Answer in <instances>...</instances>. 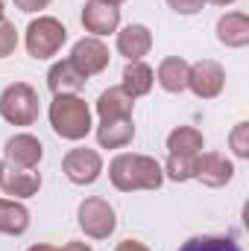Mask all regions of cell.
<instances>
[{
  "label": "cell",
  "mask_w": 249,
  "mask_h": 251,
  "mask_svg": "<svg viewBox=\"0 0 249 251\" xmlns=\"http://www.w3.org/2000/svg\"><path fill=\"white\" fill-rule=\"evenodd\" d=\"M67 62L73 64L85 79L88 76H97V73H103L109 67V47L100 38H82V41L73 44Z\"/></svg>",
  "instance_id": "cell-8"
},
{
  "label": "cell",
  "mask_w": 249,
  "mask_h": 251,
  "mask_svg": "<svg viewBox=\"0 0 249 251\" xmlns=\"http://www.w3.org/2000/svg\"><path fill=\"white\" fill-rule=\"evenodd\" d=\"M121 24V9L106 0H88L82 6V26L94 35H109Z\"/></svg>",
  "instance_id": "cell-10"
},
{
  "label": "cell",
  "mask_w": 249,
  "mask_h": 251,
  "mask_svg": "<svg viewBox=\"0 0 249 251\" xmlns=\"http://www.w3.org/2000/svg\"><path fill=\"white\" fill-rule=\"evenodd\" d=\"M30 251H59V249H56V246H44V243H41V246H32Z\"/></svg>",
  "instance_id": "cell-30"
},
{
  "label": "cell",
  "mask_w": 249,
  "mask_h": 251,
  "mask_svg": "<svg viewBox=\"0 0 249 251\" xmlns=\"http://www.w3.org/2000/svg\"><path fill=\"white\" fill-rule=\"evenodd\" d=\"M0 117L12 126H32L38 120V94L27 82H15L0 94Z\"/></svg>",
  "instance_id": "cell-3"
},
{
  "label": "cell",
  "mask_w": 249,
  "mask_h": 251,
  "mask_svg": "<svg viewBox=\"0 0 249 251\" xmlns=\"http://www.w3.org/2000/svg\"><path fill=\"white\" fill-rule=\"evenodd\" d=\"M47 85H50V91H53L56 97H62V94H76V91H82L85 76L64 59V62H56L53 67H50V73H47Z\"/></svg>",
  "instance_id": "cell-16"
},
{
  "label": "cell",
  "mask_w": 249,
  "mask_h": 251,
  "mask_svg": "<svg viewBox=\"0 0 249 251\" xmlns=\"http://www.w3.org/2000/svg\"><path fill=\"white\" fill-rule=\"evenodd\" d=\"M0 173H3V161H0Z\"/></svg>",
  "instance_id": "cell-34"
},
{
  "label": "cell",
  "mask_w": 249,
  "mask_h": 251,
  "mask_svg": "<svg viewBox=\"0 0 249 251\" xmlns=\"http://www.w3.org/2000/svg\"><path fill=\"white\" fill-rule=\"evenodd\" d=\"M153 82H156V73H153V67H150V64L129 62L124 67V85H121V88H124L132 100H138V97L150 94V91H153Z\"/></svg>",
  "instance_id": "cell-20"
},
{
  "label": "cell",
  "mask_w": 249,
  "mask_h": 251,
  "mask_svg": "<svg viewBox=\"0 0 249 251\" xmlns=\"http://www.w3.org/2000/svg\"><path fill=\"white\" fill-rule=\"evenodd\" d=\"M217 41L226 47H247L249 44V18L244 12H229L217 21Z\"/></svg>",
  "instance_id": "cell-14"
},
{
  "label": "cell",
  "mask_w": 249,
  "mask_h": 251,
  "mask_svg": "<svg viewBox=\"0 0 249 251\" xmlns=\"http://www.w3.org/2000/svg\"><path fill=\"white\" fill-rule=\"evenodd\" d=\"M187 67H190V64H187L185 59L167 56L164 62L158 64L156 79H158V85H161L167 94H182V91L187 88Z\"/></svg>",
  "instance_id": "cell-18"
},
{
  "label": "cell",
  "mask_w": 249,
  "mask_h": 251,
  "mask_svg": "<svg viewBox=\"0 0 249 251\" xmlns=\"http://www.w3.org/2000/svg\"><path fill=\"white\" fill-rule=\"evenodd\" d=\"M179 251H244L232 237H190Z\"/></svg>",
  "instance_id": "cell-22"
},
{
  "label": "cell",
  "mask_w": 249,
  "mask_h": 251,
  "mask_svg": "<svg viewBox=\"0 0 249 251\" xmlns=\"http://www.w3.org/2000/svg\"><path fill=\"white\" fill-rule=\"evenodd\" d=\"M41 155H44V146L32 134H15V137L6 140V149H3L6 164L15 167V170H35Z\"/></svg>",
  "instance_id": "cell-9"
},
{
  "label": "cell",
  "mask_w": 249,
  "mask_h": 251,
  "mask_svg": "<svg viewBox=\"0 0 249 251\" xmlns=\"http://www.w3.org/2000/svg\"><path fill=\"white\" fill-rule=\"evenodd\" d=\"M135 137V123L132 117H115V120H100L97 126V143L103 149H121L132 143Z\"/></svg>",
  "instance_id": "cell-15"
},
{
  "label": "cell",
  "mask_w": 249,
  "mask_h": 251,
  "mask_svg": "<svg viewBox=\"0 0 249 251\" xmlns=\"http://www.w3.org/2000/svg\"><path fill=\"white\" fill-rule=\"evenodd\" d=\"M0 21H3V0H0Z\"/></svg>",
  "instance_id": "cell-32"
},
{
  "label": "cell",
  "mask_w": 249,
  "mask_h": 251,
  "mask_svg": "<svg viewBox=\"0 0 249 251\" xmlns=\"http://www.w3.org/2000/svg\"><path fill=\"white\" fill-rule=\"evenodd\" d=\"M153 47V32L144 24H129L118 32V53L129 62H141Z\"/></svg>",
  "instance_id": "cell-12"
},
{
  "label": "cell",
  "mask_w": 249,
  "mask_h": 251,
  "mask_svg": "<svg viewBox=\"0 0 249 251\" xmlns=\"http://www.w3.org/2000/svg\"><path fill=\"white\" fill-rule=\"evenodd\" d=\"M226 85V70L214 59H202V62L190 64L187 67V88L199 97V100H214L220 97Z\"/></svg>",
  "instance_id": "cell-7"
},
{
  "label": "cell",
  "mask_w": 249,
  "mask_h": 251,
  "mask_svg": "<svg viewBox=\"0 0 249 251\" xmlns=\"http://www.w3.org/2000/svg\"><path fill=\"white\" fill-rule=\"evenodd\" d=\"M170 155H199L202 152V134L193 126H179L167 134Z\"/></svg>",
  "instance_id": "cell-21"
},
{
  "label": "cell",
  "mask_w": 249,
  "mask_h": 251,
  "mask_svg": "<svg viewBox=\"0 0 249 251\" xmlns=\"http://www.w3.org/2000/svg\"><path fill=\"white\" fill-rule=\"evenodd\" d=\"M161 170L173 181H187V178L196 176V155H170Z\"/></svg>",
  "instance_id": "cell-23"
},
{
  "label": "cell",
  "mask_w": 249,
  "mask_h": 251,
  "mask_svg": "<svg viewBox=\"0 0 249 251\" xmlns=\"http://www.w3.org/2000/svg\"><path fill=\"white\" fill-rule=\"evenodd\" d=\"M50 126L64 140H82L91 131V108L76 94H62L50 102Z\"/></svg>",
  "instance_id": "cell-2"
},
{
  "label": "cell",
  "mask_w": 249,
  "mask_h": 251,
  "mask_svg": "<svg viewBox=\"0 0 249 251\" xmlns=\"http://www.w3.org/2000/svg\"><path fill=\"white\" fill-rule=\"evenodd\" d=\"M115 251H150V249H147L144 243H138V240H124Z\"/></svg>",
  "instance_id": "cell-28"
},
{
  "label": "cell",
  "mask_w": 249,
  "mask_h": 251,
  "mask_svg": "<svg viewBox=\"0 0 249 251\" xmlns=\"http://www.w3.org/2000/svg\"><path fill=\"white\" fill-rule=\"evenodd\" d=\"M211 3H217V6H229V3H235V0H211Z\"/></svg>",
  "instance_id": "cell-31"
},
{
  "label": "cell",
  "mask_w": 249,
  "mask_h": 251,
  "mask_svg": "<svg viewBox=\"0 0 249 251\" xmlns=\"http://www.w3.org/2000/svg\"><path fill=\"white\" fill-rule=\"evenodd\" d=\"M167 6L179 15H196L205 6V0H167Z\"/></svg>",
  "instance_id": "cell-26"
},
{
  "label": "cell",
  "mask_w": 249,
  "mask_h": 251,
  "mask_svg": "<svg viewBox=\"0 0 249 251\" xmlns=\"http://www.w3.org/2000/svg\"><path fill=\"white\" fill-rule=\"evenodd\" d=\"M18 47V32H15V24L9 21H0V59L12 56Z\"/></svg>",
  "instance_id": "cell-24"
},
{
  "label": "cell",
  "mask_w": 249,
  "mask_h": 251,
  "mask_svg": "<svg viewBox=\"0 0 249 251\" xmlns=\"http://www.w3.org/2000/svg\"><path fill=\"white\" fill-rule=\"evenodd\" d=\"M79 228L91 237V240H106L115 234L118 228V219H115V207L100 199V196H91L79 204Z\"/></svg>",
  "instance_id": "cell-5"
},
{
  "label": "cell",
  "mask_w": 249,
  "mask_h": 251,
  "mask_svg": "<svg viewBox=\"0 0 249 251\" xmlns=\"http://www.w3.org/2000/svg\"><path fill=\"white\" fill-rule=\"evenodd\" d=\"M67 41V29L62 26V21L44 15L35 18L27 26V53L32 59H50L62 50V44Z\"/></svg>",
  "instance_id": "cell-4"
},
{
  "label": "cell",
  "mask_w": 249,
  "mask_h": 251,
  "mask_svg": "<svg viewBox=\"0 0 249 251\" xmlns=\"http://www.w3.org/2000/svg\"><path fill=\"white\" fill-rule=\"evenodd\" d=\"M15 6L21 12H38V9H47L50 0H15Z\"/></svg>",
  "instance_id": "cell-27"
},
{
  "label": "cell",
  "mask_w": 249,
  "mask_h": 251,
  "mask_svg": "<svg viewBox=\"0 0 249 251\" xmlns=\"http://www.w3.org/2000/svg\"><path fill=\"white\" fill-rule=\"evenodd\" d=\"M62 173L73 184H94L103 173V158H100V152H94L88 146L70 149L62 161Z\"/></svg>",
  "instance_id": "cell-6"
},
{
  "label": "cell",
  "mask_w": 249,
  "mask_h": 251,
  "mask_svg": "<svg viewBox=\"0 0 249 251\" xmlns=\"http://www.w3.org/2000/svg\"><path fill=\"white\" fill-rule=\"evenodd\" d=\"M0 187L6 196H15V199H30L35 196L41 187V173L35 170H15V167H6L0 173Z\"/></svg>",
  "instance_id": "cell-13"
},
{
  "label": "cell",
  "mask_w": 249,
  "mask_h": 251,
  "mask_svg": "<svg viewBox=\"0 0 249 251\" xmlns=\"http://www.w3.org/2000/svg\"><path fill=\"white\" fill-rule=\"evenodd\" d=\"M30 228V210L15 199H0V234L21 237Z\"/></svg>",
  "instance_id": "cell-19"
},
{
  "label": "cell",
  "mask_w": 249,
  "mask_h": 251,
  "mask_svg": "<svg viewBox=\"0 0 249 251\" xmlns=\"http://www.w3.org/2000/svg\"><path fill=\"white\" fill-rule=\"evenodd\" d=\"M132 105H135V100L118 85V88H109V91L100 94V100H97V114H100V120L132 117Z\"/></svg>",
  "instance_id": "cell-17"
},
{
  "label": "cell",
  "mask_w": 249,
  "mask_h": 251,
  "mask_svg": "<svg viewBox=\"0 0 249 251\" xmlns=\"http://www.w3.org/2000/svg\"><path fill=\"white\" fill-rule=\"evenodd\" d=\"M59 251H91V246H85V243H67V246L59 249Z\"/></svg>",
  "instance_id": "cell-29"
},
{
  "label": "cell",
  "mask_w": 249,
  "mask_h": 251,
  "mask_svg": "<svg viewBox=\"0 0 249 251\" xmlns=\"http://www.w3.org/2000/svg\"><path fill=\"white\" fill-rule=\"evenodd\" d=\"M235 176V167L232 161H226L223 155L217 152H205V155H196V176L205 187H226Z\"/></svg>",
  "instance_id": "cell-11"
},
{
  "label": "cell",
  "mask_w": 249,
  "mask_h": 251,
  "mask_svg": "<svg viewBox=\"0 0 249 251\" xmlns=\"http://www.w3.org/2000/svg\"><path fill=\"white\" fill-rule=\"evenodd\" d=\"M229 143H232V149H235L238 158H249V123H238L235 126Z\"/></svg>",
  "instance_id": "cell-25"
},
{
  "label": "cell",
  "mask_w": 249,
  "mask_h": 251,
  "mask_svg": "<svg viewBox=\"0 0 249 251\" xmlns=\"http://www.w3.org/2000/svg\"><path fill=\"white\" fill-rule=\"evenodd\" d=\"M109 178L112 184L124 193L132 190H158L164 181V170L156 158L150 155H132L124 152L109 164Z\"/></svg>",
  "instance_id": "cell-1"
},
{
  "label": "cell",
  "mask_w": 249,
  "mask_h": 251,
  "mask_svg": "<svg viewBox=\"0 0 249 251\" xmlns=\"http://www.w3.org/2000/svg\"><path fill=\"white\" fill-rule=\"evenodd\" d=\"M106 3H115V6H118V3H124V0H106Z\"/></svg>",
  "instance_id": "cell-33"
}]
</instances>
